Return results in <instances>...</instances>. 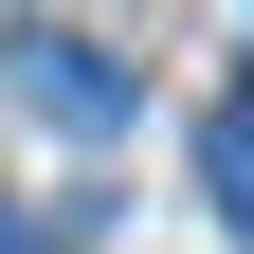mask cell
Instances as JSON below:
<instances>
[{"instance_id": "1", "label": "cell", "mask_w": 254, "mask_h": 254, "mask_svg": "<svg viewBox=\"0 0 254 254\" xmlns=\"http://www.w3.org/2000/svg\"><path fill=\"white\" fill-rule=\"evenodd\" d=\"M0 73H18V109H55V127H127V73H109L91 37H18Z\"/></svg>"}, {"instance_id": "2", "label": "cell", "mask_w": 254, "mask_h": 254, "mask_svg": "<svg viewBox=\"0 0 254 254\" xmlns=\"http://www.w3.org/2000/svg\"><path fill=\"white\" fill-rule=\"evenodd\" d=\"M200 200H218V236L254 254V91H236V109L200 127Z\"/></svg>"}, {"instance_id": "3", "label": "cell", "mask_w": 254, "mask_h": 254, "mask_svg": "<svg viewBox=\"0 0 254 254\" xmlns=\"http://www.w3.org/2000/svg\"><path fill=\"white\" fill-rule=\"evenodd\" d=\"M0 254H37V218H18V200H0Z\"/></svg>"}]
</instances>
